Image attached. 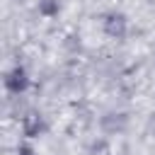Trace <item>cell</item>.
<instances>
[{
    "label": "cell",
    "mask_w": 155,
    "mask_h": 155,
    "mask_svg": "<svg viewBox=\"0 0 155 155\" xmlns=\"http://www.w3.org/2000/svg\"><path fill=\"white\" fill-rule=\"evenodd\" d=\"M102 27H104V34H107V36H111V39H124L126 31H128V19H126V15H121V12H109V15L104 17Z\"/></svg>",
    "instance_id": "1"
},
{
    "label": "cell",
    "mask_w": 155,
    "mask_h": 155,
    "mask_svg": "<svg viewBox=\"0 0 155 155\" xmlns=\"http://www.w3.org/2000/svg\"><path fill=\"white\" fill-rule=\"evenodd\" d=\"M5 87H7V92H12V94L24 92V90L29 87V75H27V70H24L22 65H15L12 70H7V75H5Z\"/></svg>",
    "instance_id": "2"
},
{
    "label": "cell",
    "mask_w": 155,
    "mask_h": 155,
    "mask_svg": "<svg viewBox=\"0 0 155 155\" xmlns=\"http://www.w3.org/2000/svg\"><path fill=\"white\" fill-rule=\"evenodd\" d=\"M44 128H46V124H44V116H41L39 111H29V114L22 116V133H24L27 138L41 136Z\"/></svg>",
    "instance_id": "3"
},
{
    "label": "cell",
    "mask_w": 155,
    "mask_h": 155,
    "mask_svg": "<svg viewBox=\"0 0 155 155\" xmlns=\"http://www.w3.org/2000/svg\"><path fill=\"white\" fill-rule=\"evenodd\" d=\"M39 15H44V17H56L58 15V10H61V2L58 0H39Z\"/></svg>",
    "instance_id": "4"
},
{
    "label": "cell",
    "mask_w": 155,
    "mask_h": 155,
    "mask_svg": "<svg viewBox=\"0 0 155 155\" xmlns=\"http://www.w3.org/2000/svg\"><path fill=\"white\" fill-rule=\"evenodd\" d=\"M17 155H36V150H34L29 143H24V145H19V148H17Z\"/></svg>",
    "instance_id": "5"
},
{
    "label": "cell",
    "mask_w": 155,
    "mask_h": 155,
    "mask_svg": "<svg viewBox=\"0 0 155 155\" xmlns=\"http://www.w3.org/2000/svg\"><path fill=\"white\" fill-rule=\"evenodd\" d=\"M148 133H150V136L155 138V111H153V114L148 116Z\"/></svg>",
    "instance_id": "6"
}]
</instances>
